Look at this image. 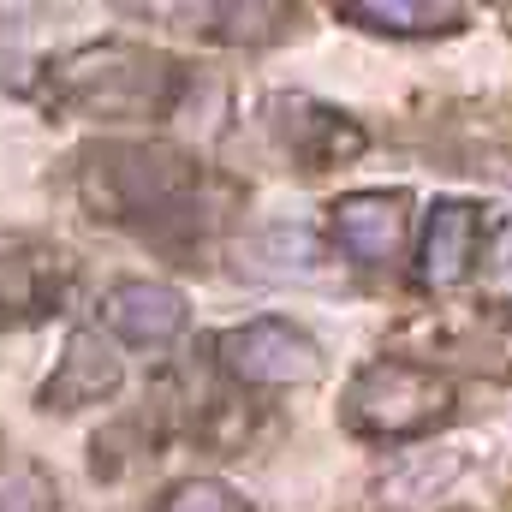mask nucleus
I'll use <instances>...</instances> for the list:
<instances>
[{
	"instance_id": "obj_1",
	"label": "nucleus",
	"mask_w": 512,
	"mask_h": 512,
	"mask_svg": "<svg viewBox=\"0 0 512 512\" xmlns=\"http://www.w3.org/2000/svg\"><path fill=\"white\" fill-rule=\"evenodd\" d=\"M54 96L90 120H143L161 114L173 96V66L137 48H84L72 60H60L54 72Z\"/></svg>"
},
{
	"instance_id": "obj_2",
	"label": "nucleus",
	"mask_w": 512,
	"mask_h": 512,
	"mask_svg": "<svg viewBox=\"0 0 512 512\" xmlns=\"http://www.w3.org/2000/svg\"><path fill=\"white\" fill-rule=\"evenodd\" d=\"M453 405V387L423 364H399L382 358L370 370H358V382L346 387V417L364 435H423L429 423H441Z\"/></svg>"
},
{
	"instance_id": "obj_3",
	"label": "nucleus",
	"mask_w": 512,
	"mask_h": 512,
	"mask_svg": "<svg viewBox=\"0 0 512 512\" xmlns=\"http://www.w3.org/2000/svg\"><path fill=\"white\" fill-rule=\"evenodd\" d=\"M221 358L239 382L251 387H298V382H316L322 376V346L280 322V316H262V322H245L221 340Z\"/></svg>"
},
{
	"instance_id": "obj_4",
	"label": "nucleus",
	"mask_w": 512,
	"mask_h": 512,
	"mask_svg": "<svg viewBox=\"0 0 512 512\" xmlns=\"http://www.w3.org/2000/svg\"><path fill=\"white\" fill-rule=\"evenodd\" d=\"M239 274L268 280V286H328L334 280V256L322 245L316 227L304 221H268L251 239H239Z\"/></svg>"
},
{
	"instance_id": "obj_5",
	"label": "nucleus",
	"mask_w": 512,
	"mask_h": 512,
	"mask_svg": "<svg viewBox=\"0 0 512 512\" xmlns=\"http://www.w3.org/2000/svg\"><path fill=\"white\" fill-rule=\"evenodd\" d=\"M102 322H108L126 346L161 352V346H173V340L185 334L191 304H185V292L167 286V280H120V286H108V298H102Z\"/></svg>"
},
{
	"instance_id": "obj_6",
	"label": "nucleus",
	"mask_w": 512,
	"mask_h": 512,
	"mask_svg": "<svg viewBox=\"0 0 512 512\" xmlns=\"http://www.w3.org/2000/svg\"><path fill=\"white\" fill-rule=\"evenodd\" d=\"M96 167H102L108 191H120V203H126L131 215L167 209V203L191 185V167H185V155H173V149H102Z\"/></svg>"
},
{
	"instance_id": "obj_7",
	"label": "nucleus",
	"mask_w": 512,
	"mask_h": 512,
	"mask_svg": "<svg viewBox=\"0 0 512 512\" xmlns=\"http://www.w3.org/2000/svg\"><path fill=\"white\" fill-rule=\"evenodd\" d=\"M334 239L358 262H393L405 245V197L393 191H352L334 203Z\"/></svg>"
},
{
	"instance_id": "obj_8",
	"label": "nucleus",
	"mask_w": 512,
	"mask_h": 512,
	"mask_svg": "<svg viewBox=\"0 0 512 512\" xmlns=\"http://www.w3.org/2000/svg\"><path fill=\"white\" fill-rule=\"evenodd\" d=\"M114 387H120V358H114V346H108L102 334L78 328V334L66 340V352H60V370L42 387V405H48V411H78V405L108 399Z\"/></svg>"
},
{
	"instance_id": "obj_9",
	"label": "nucleus",
	"mask_w": 512,
	"mask_h": 512,
	"mask_svg": "<svg viewBox=\"0 0 512 512\" xmlns=\"http://www.w3.org/2000/svg\"><path fill=\"white\" fill-rule=\"evenodd\" d=\"M477 262V209L471 203H435L423 227V280L429 286H459Z\"/></svg>"
},
{
	"instance_id": "obj_10",
	"label": "nucleus",
	"mask_w": 512,
	"mask_h": 512,
	"mask_svg": "<svg viewBox=\"0 0 512 512\" xmlns=\"http://www.w3.org/2000/svg\"><path fill=\"white\" fill-rule=\"evenodd\" d=\"M465 447H435V453H405L393 471L382 477V507H423V501H435L441 489H453L459 477H465Z\"/></svg>"
},
{
	"instance_id": "obj_11",
	"label": "nucleus",
	"mask_w": 512,
	"mask_h": 512,
	"mask_svg": "<svg viewBox=\"0 0 512 512\" xmlns=\"http://www.w3.org/2000/svg\"><path fill=\"white\" fill-rule=\"evenodd\" d=\"M352 24L382 30V36H435V30H459V6H429V0H352L346 6Z\"/></svg>"
},
{
	"instance_id": "obj_12",
	"label": "nucleus",
	"mask_w": 512,
	"mask_h": 512,
	"mask_svg": "<svg viewBox=\"0 0 512 512\" xmlns=\"http://www.w3.org/2000/svg\"><path fill=\"white\" fill-rule=\"evenodd\" d=\"M0 512H60L54 477H48L30 453L0 447Z\"/></svg>"
},
{
	"instance_id": "obj_13",
	"label": "nucleus",
	"mask_w": 512,
	"mask_h": 512,
	"mask_svg": "<svg viewBox=\"0 0 512 512\" xmlns=\"http://www.w3.org/2000/svg\"><path fill=\"white\" fill-rule=\"evenodd\" d=\"M292 102H298V114H304L298 126H286V120H280V137H286V149H292V155H310V137H322V155H328V161H340V155H358V149H364V137L346 126L340 114H328V108H316V102H304V96H292Z\"/></svg>"
},
{
	"instance_id": "obj_14",
	"label": "nucleus",
	"mask_w": 512,
	"mask_h": 512,
	"mask_svg": "<svg viewBox=\"0 0 512 512\" xmlns=\"http://www.w3.org/2000/svg\"><path fill=\"white\" fill-rule=\"evenodd\" d=\"M459 352H465V364H477V370H483V358H507V370H512V304H483V310L465 322Z\"/></svg>"
},
{
	"instance_id": "obj_15",
	"label": "nucleus",
	"mask_w": 512,
	"mask_h": 512,
	"mask_svg": "<svg viewBox=\"0 0 512 512\" xmlns=\"http://www.w3.org/2000/svg\"><path fill=\"white\" fill-rule=\"evenodd\" d=\"M155 512H245V501L221 483V477H185L161 495Z\"/></svg>"
},
{
	"instance_id": "obj_16",
	"label": "nucleus",
	"mask_w": 512,
	"mask_h": 512,
	"mask_svg": "<svg viewBox=\"0 0 512 512\" xmlns=\"http://www.w3.org/2000/svg\"><path fill=\"white\" fill-rule=\"evenodd\" d=\"M495 262H501V268H512V221L495 233Z\"/></svg>"
}]
</instances>
